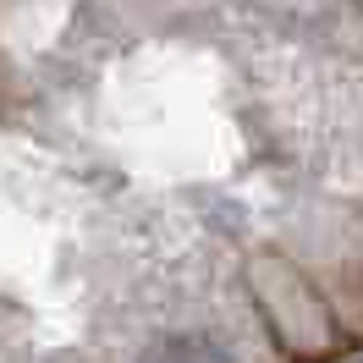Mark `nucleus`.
<instances>
[{"instance_id": "1", "label": "nucleus", "mask_w": 363, "mask_h": 363, "mask_svg": "<svg viewBox=\"0 0 363 363\" xmlns=\"http://www.w3.org/2000/svg\"><path fill=\"white\" fill-rule=\"evenodd\" d=\"M143 363H226V352L209 336H165L143 352Z\"/></svg>"}, {"instance_id": "2", "label": "nucleus", "mask_w": 363, "mask_h": 363, "mask_svg": "<svg viewBox=\"0 0 363 363\" xmlns=\"http://www.w3.org/2000/svg\"><path fill=\"white\" fill-rule=\"evenodd\" d=\"M352 363H363V358H352Z\"/></svg>"}]
</instances>
